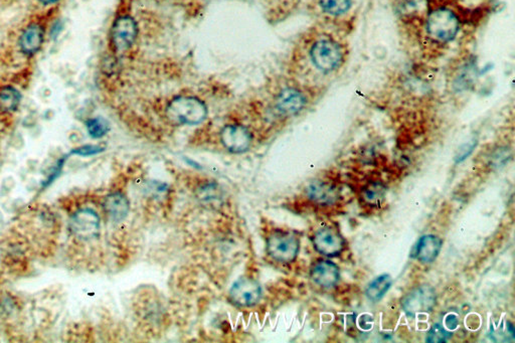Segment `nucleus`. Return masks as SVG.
<instances>
[{"mask_svg": "<svg viewBox=\"0 0 515 343\" xmlns=\"http://www.w3.org/2000/svg\"><path fill=\"white\" fill-rule=\"evenodd\" d=\"M299 250L300 241L297 235L286 231H273L266 240L269 257L278 263L288 264L295 261Z\"/></svg>", "mask_w": 515, "mask_h": 343, "instance_id": "nucleus-4", "label": "nucleus"}, {"mask_svg": "<svg viewBox=\"0 0 515 343\" xmlns=\"http://www.w3.org/2000/svg\"><path fill=\"white\" fill-rule=\"evenodd\" d=\"M304 51L299 55L302 67L305 66L306 76L310 81L311 90L322 88L338 76L346 66L348 51L346 44L330 35L321 33L310 37L305 42Z\"/></svg>", "mask_w": 515, "mask_h": 343, "instance_id": "nucleus-1", "label": "nucleus"}, {"mask_svg": "<svg viewBox=\"0 0 515 343\" xmlns=\"http://www.w3.org/2000/svg\"><path fill=\"white\" fill-rule=\"evenodd\" d=\"M67 158H68V156L62 157V158H60V160L58 161L57 165H56L55 168H53V172H51L50 176H49L48 178H47V181H44V187H49V185H50L51 183L60 176V172H62V167H64L65 163H66Z\"/></svg>", "mask_w": 515, "mask_h": 343, "instance_id": "nucleus-26", "label": "nucleus"}, {"mask_svg": "<svg viewBox=\"0 0 515 343\" xmlns=\"http://www.w3.org/2000/svg\"><path fill=\"white\" fill-rule=\"evenodd\" d=\"M353 0H318V6L324 15L331 17H340L349 12Z\"/></svg>", "mask_w": 515, "mask_h": 343, "instance_id": "nucleus-17", "label": "nucleus"}, {"mask_svg": "<svg viewBox=\"0 0 515 343\" xmlns=\"http://www.w3.org/2000/svg\"><path fill=\"white\" fill-rule=\"evenodd\" d=\"M87 130L92 138L104 137L109 132V124L104 119L97 117L89 119L86 122Z\"/></svg>", "mask_w": 515, "mask_h": 343, "instance_id": "nucleus-21", "label": "nucleus"}, {"mask_svg": "<svg viewBox=\"0 0 515 343\" xmlns=\"http://www.w3.org/2000/svg\"><path fill=\"white\" fill-rule=\"evenodd\" d=\"M306 196L313 203L320 206L335 205L339 199L338 188L332 183L314 181L306 187Z\"/></svg>", "mask_w": 515, "mask_h": 343, "instance_id": "nucleus-12", "label": "nucleus"}, {"mask_svg": "<svg viewBox=\"0 0 515 343\" xmlns=\"http://www.w3.org/2000/svg\"><path fill=\"white\" fill-rule=\"evenodd\" d=\"M475 147L476 141H471V142L465 143L464 145H462V147L459 148L458 152H457L455 157L456 162L460 163L464 161L473 152Z\"/></svg>", "mask_w": 515, "mask_h": 343, "instance_id": "nucleus-25", "label": "nucleus"}, {"mask_svg": "<svg viewBox=\"0 0 515 343\" xmlns=\"http://www.w3.org/2000/svg\"><path fill=\"white\" fill-rule=\"evenodd\" d=\"M460 28V17L448 6H436L428 13L427 35L433 44L439 46L449 44L455 39Z\"/></svg>", "mask_w": 515, "mask_h": 343, "instance_id": "nucleus-2", "label": "nucleus"}, {"mask_svg": "<svg viewBox=\"0 0 515 343\" xmlns=\"http://www.w3.org/2000/svg\"><path fill=\"white\" fill-rule=\"evenodd\" d=\"M451 336L452 333L448 331L447 329H445L443 325L435 324L430 329L426 340L427 342L430 343L446 342Z\"/></svg>", "mask_w": 515, "mask_h": 343, "instance_id": "nucleus-22", "label": "nucleus"}, {"mask_svg": "<svg viewBox=\"0 0 515 343\" xmlns=\"http://www.w3.org/2000/svg\"><path fill=\"white\" fill-rule=\"evenodd\" d=\"M373 318L369 315H364L360 317V325L364 331H369L373 326Z\"/></svg>", "mask_w": 515, "mask_h": 343, "instance_id": "nucleus-28", "label": "nucleus"}, {"mask_svg": "<svg viewBox=\"0 0 515 343\" xmlns=\"http://www.w3.org/2000/svg\"><path fill=\"white\" fill-rule=\"evenodd\" d=\"M263 290L259 282L250 277H242L230 287V303L239 308H251L261 301Z\"/></svg>", "mask_w": 515, "mask_h": 343, "instance_id": "nucleus-6", "label": "nucleus"}, {"mask_svg": "<svg viewBox=\"0 0 515 343\" xmlns=\"http://www.w3.org/2000/svg\"><path fill=\"white\" fill-rule=\"evenodd\" d=\"M436 304V294L434 289L429 286H422L412 291L403 300L404 310L409 315L415 316L419 313L429 312Z\"/></svg>", "mask_w": 515, "mask_h": 343, "instance_id": "nucleus-10", "label": "nucleus"}, {"mask_svg": "<svg viewBox=\"0 0 515 343\" xmlns=\"http://www.w3.org/2000/svg\"><path fill=\"white\" fill-rule=\"evenodd\" d=\"M103 151H104V148L99 147V145H84V147L71 150V154L79 156H92L99 154Z\"/></svg>", "mask_w": 515, "mask_h": 343, "instance_id": "nucleus-23", "label": "nucleus"}, {"mask_svg": "<svg viewBox=\"0 0 515 343\" xmlns=\"http://www.w3.org/2000/svg\"><path fill=\"white\" fill-rule=\"evenodd\" d=\"M442 248V241L434 235H424L416 248V258L423 263H431L436 259Z\"/></svg>", "mask_w": 515, "mask_h": 343, "instance_id": "nucleus-16", "label": "nucleus"}, {"mask_svg": "<svg viewBox=\"0 0 515 343\" xmlns=\"http://www.w3.org/2000/svg\"><path fill=\"white\" fill-rule=\"evenodd\" d=\"M312 92L300 84L284 87L275 96V110L285 117L297 115L307 106Z\"/></svg>", "mask_w": 515, "mask_h": 343, "instance_id": "nucleus-5", "label": "nucleus"}, {"mask_svg": "<svg viewBox=\"0 0 515 343\" xmlns=\"http://www.w3.org/2000/svg\"><path fill=\"white\" fill-rule=\"evenodd\" d=\"M313 245L319 254L335 257L344 250V240L335 228L326 226L315 233Z\"/></svg>", "mask_w": 515, "mask_h": 343, "instance_id": "nucleus-11", "label": "nucleus"}, {"mask_svg": "<svg viewBox=\"0 0 515 343\" xmlns=\"http://www.w3.org/2000/svg\"><path fill=\"white\" fill-rule=\"evenodd\" d=\"M44 39V28L40 24L28 26L20 35L19 47L22 53L31 56L37 53L42 48Z\"/></svg>", "mask_w": 515, "mask_h": 343, "instance_id": "nucleus-15", "label": "nucleus"}, {"mask_svg": "<svg viewBox=\"0 0 515 343\" xmlns=\"http://www.w3.org/2000/svg\"><path fill=\"white\" fill-rule=\"evenodd\" d=\"M137 35V24L133 17L121 15L112 26V46L117 53H124L133 46Z\"/></svg>", "mask_w": 515, "mask_h": 343, "instance_id": "nucleus-8", "label": "nucleus"}, {"mask_svg": "<svg viewBox=\"0 0 515 343\" xmlns=\"http://www.w3.org/2000/svg\"><path fill=\"white\" fill-rule=\"evenodd\" d=\"M387 190L382 183H369L362 192V197L367 205L378 206L382 203L386 196Z\"/></svg>", "mask_w": 515, "mask_h": 343, "instance_id": "nucleus-20", "label": "nucleus"}, {"mask_svg": "<svg viewBox=\"0 0 515 343\" xmlns=\"http://www.w3.org/2000/svg\"><path fill=\"white\" fill-rule=\"evenodd\" d=\"M198 194L205 201H210V199H216L218 197V188L214 183H207V185L199 187Z\"/></svg>", "mask_w": 515, "mask_h": 343, "instance_id": "nucleus-24", "label": "nucleus"}, {"mask_svg": "<svg viewBox=\"0 0 515 343\" xmlns=\"http://www.w3.org/2000/svg\"><path fill=\"white\" fill-rule=\"evenodd\" d=\"M39 1L42 2V3H44V4H51V3H55V2H57L58 0H39Z\"/></svg>", "mask_w": 515, "mask_h": 343, "instance_id": "nucleus-29", "label": "nucleus"}, {"mask_svg": "<svg viewBox=\"0 0 515 343\" xmlns=\"http://www.w3.org/2000/svg\"><path fill=\"white\" fill-rule=\"evenodd\" d=\"M103 210L111 221L115 223L124 221L130 212L128 199L122 192H112L105 197L103 201Z\"/></svg>", "mask_w": 515, "mask_h": 343, "instance_id": "nucleus-13", "label": "nucleus"}, {"mask_svg": "<svg viewBox=\"0 0 515 343\" xmlns=\"http://www.w3.org/2000/svg\"><path fill=\"white\" fill-rule=\"evenodd\" d=\"M391 283H393V280L389 275L384 274L375 278L366 288L367 298L371 301H378L387 294V291L391 288Z\"/></svg>", "mask_w": 515, "mask_h": 343, "instance_id": "nucleus-19", "label": "nucleus"}, {"mask_svg": "<svg viewBox=\"0 0 515 343\" xmlns=\"http://www.w3.org/2000/svg\"><path fill=\"white\" fill-rule=\"evenodd\" d=\"M99 215L92 208H81L71 219V233L83 241L95 239L100 233Z\"/></svg>", "mask_w": 515, "mask_h": 343, "instance_id": "nucleus-7", "label": "nucleus"}, {"mask_svg": "<svg viewBox=\"0 0 515 343\" xmlns=\"http://www.w3.org/2000/svg\"><path fill=\"white\" fill-rule=\"evenodd\" d=\"M252 132L241 124H228L221 129V142L232 153H244L252 147Z\"/></svg>", "mask_w": 515, "mask_h": 343, "instance_id": "nucleus-9", "label": "nucleus"}, {"mask_svg": "<svg viewBox=\"0 0 515 343\" xmlns=\"http://www.w3.org/2000/svg\"><path fill=\"white\" fill-rule=\"evenodd\" d=\"M207 115L205 103L192 96H178L172 99L167 107V117L176 124L198 125Z\"/></svg>", "mask_w": 515, "mask_h": 343, "instance_id": "nucleus-3", "label": "nucleus"}, {"mask_svg": "<svg viewBox=\"0 0 515 343\" xmlns=\"http://www.w3.org/2000/svg\"><path fill=\"white\" fill-rule=\"evenodd\" d=\"M312 281L322 288H332L339 281V270L330 261H319L311 269Z\"/></svg>", "mask_w": 515, "mask_h": 343, "instance_id": "nucleus-14", "label": "nucleus"}, {"mask_svg": "<svg viewBox=\"0 0 515 343\" xmlns=\"http://www.w3.org/2000/svg\"><path fill=\"white\" fill-rule=\"evenodd\" d=\"M20 93L17 89L11 86H4L0 88V112L10 113L15 111L20 103Z\"/></svg>", "mask_w": 515, "mask_h": 343, "instance_id": "nucleus-18", "label": "nucleus"}, {"mask_svg": "<svg viewBox=\"0 0 515 343\" xmlns=\"http://www.w3.org/2000/svg\"><path fill=\"white\" fill-rule=\"evenodd\" d=\"M459 320L458 317L454 314H449L446 318H445V325L449 331H454L458 327Z\"/></svg>", "mask_w": 515, "mask_h": 343, "instance_id": "nucleus-27", "label": "nucleus"}]
</instances>
